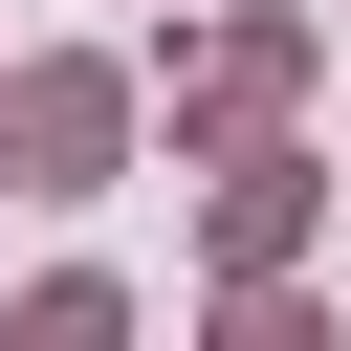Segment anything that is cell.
<instances>
[{
  "mask_svg": "<svg viewBox=\"0 0 351 351\" xmlns=\"http://www.w3.org/2000/svg\"><path fill=\"white\" fill-rule=\"evenodd\" d=\"M285 88H307V22H219V44H176V154L285 132Z\"/></svg>",
  "mask_w": 351,
  "mask_h": 351,
  "instance_id": "cell-2",
  "label": "cell"
},
{
  "mask_svg": "<svg viewBox=\"0 0 351 351\" xmlns=\"http://www.w3.org/2000/svg\"><path fill=\"white\" fill-rule=\"evenodd\" d=\"M22 329H44V351H88V329H132V285H110V263H44V285H22Z\"/></svg>",
  "mask_w": 351,
  "mask_h": 351,
  "instance_id": "cell-4",
  "label": "cell"
},
{
  "mask_svg": "<svg viewBox=\"0 0 351 351\" xmlns=\"http://www.w3.org/2000/svg\"><path fill=\"white\" fill-rule=\"evenodd\" d=\"M307 219H329V176H307L285 132H241V154H219V219H197V263H219V285H263V263H307Z\"/></svg>",
  "mask_w": 351,
  "mask_h": 351,
  "instance_id": "cell-3",
  "label": "cell"
},
{
  "mask_svg": "<svg viewBox=\"0 0 351 351\" xmlns=\"http://www.w3.org/2000/svg\"><path fill=\"white\" fill-rule=\"evenodd\" d=\"M132 154V66H0V176L22 197H110Z\"/></svg>",
  "mask_w": 351,
  "mask_h": 351,
  "instance_id": "cell-1",
  "label": "cell"
}]
</instances>
